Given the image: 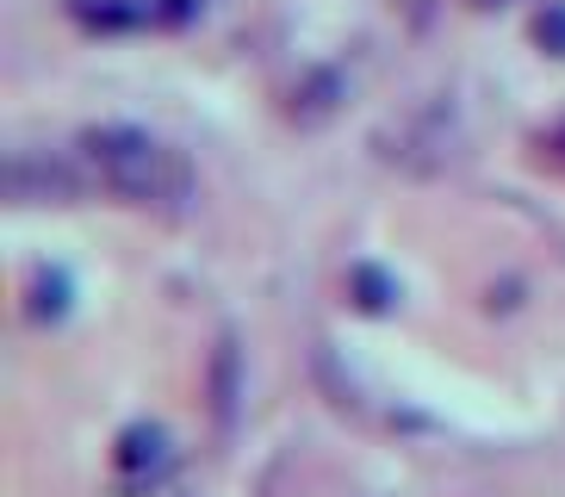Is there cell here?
Returning a JSON list of instances; mask_svg holds the SVG:
<instances>
[{
  "label": "cell",
  "instance_id": "9c48e42d",
  "mask_svg": "<svg viewBox=\"0 0 565 497\" xmlns=\"http://www.w3.org/2000/svg\"><path fill=\"white\" fill-rule=\"evenodd\" d=\"M534 38H541L553 56H565V7H547V13L534 19Z\"/></svg>",
  "mask_w": 565,
  "mask_h": 497
},
{
  "label": "cell",
  "instance_id": "30bf717a",
  "mask_svg": "<svg viewBox=\"0 0 565 497\" xmlns=\"http://www.w3.org/2000/svg\"><path fill=\"white\" fill-rule=\"evenodd\" d=\"M205 13V0H156V25H193Z\"/></svg>",
  "mask_w": 565,
  "mask_h": 497
},
{
  "label": "cell",
  "instance_id": "8fae6325",
  "mask_svg": "<svg viewBox=\"0 0 565 497\" xmlns=\"http://www.w3.org/2000/svg\"><path fill=\"white\" fill-rule=\"evenodd\" d=\"M547 149H553V156H559V162H565V125H559V131L547 137Z\"/></svg>",
  "mask_w": 565,
  "mask_h": 497
},
{
  "label": "cell",
  "instance_id": "6da1fadb",
  "mask_svg": "<svg viewBox=\"0 0 565 497\" xmlns=\"http://www.w3.org/2000/svg\"><path fill=\"white\" fill-rule=\"evenodd\" d=\"M82 156L94 181L125 205H150V212H181L193 199V168L174 144H162L143 125H94L82 131Z\"/></svg>",
  "mask_w": 565,
  "mask_h": 497
},
{
  "label": "cell",
  "instance_id": "3957f363",
  "mask_svg": "<svg viewBox=\"0 0 565 497\" xmlns=\"http://www.w3.org/2000/svg\"><path fill=\"white\" fill-rule=\"evenodd\" d=\"M7 193L25 199V205H44V199H75L82 193V175L63 162V156H44V149H13L7 162Z\"/></svg>",
  "mask_w": 565,
  "mask_h": 497
},
{
  "label": "cell",
  "instance_id": "52a82bcc",
  "mask_svg": "<svg viewBox=\"0 0 565 497\" xmlns=\"http://www.w3.org/2000/svg\"><path fill=\"white\" fill-rule=\"evenodd\" d=\"M349 298H354V311L385 317V311H398V281H392L385 267H373V262H354L349 267Z\"/></svg>",
  "mask_w": 565,
  "mask_h": 497
},
{
  "label": "cell",
  "instance_id": "8992f818",
  "mask_svg": "<svg viewBox=\"0 0 565 497\" xmlns=\"http://www.w3.org/2000/svg\"><path fill=\"white\" fill-rule=\"evenodd\" d=\"M236 398H243V355H236V336H224L217 355H212V416H217V430H231Z\"/></svg>",
  "mask_w": 565,
  "mask_h": 497
},
{
  "label": "cell",
  "instance_id": "ba28073f",
  "mask_svg": "<svg viewBox=\"0 0 565 497\" xmlns=\"http://www.w3.org/2000/svg\"><path fill=\"white\" fill-rule=\"evenodd\" d=\"M335 94H342V82H335V75H311V87H305V106H299V118H305V125H317V118H330Z\"/></svg>",
  "mask_w": 565,
  "mask_h": 497
},
{
  "label": "cell",
  "instance_id": "7a4b0ae2",
  "mask_svg": "<svg viewBox=\"0 0 565 497\" xmlns=\"http://www.w3.org/2000/svg\"><path fill=\"white\" fill-rule=\"evenodd\" d=\"M174 466H181V447L162 423H125L113 442V491L118 497H156L168 479H174Z\"/></svg>",
  "mask_w": 565,
  "mask_h": 497
},
{
  "label": "cell",
  "instance_id": "277c9868",
  "mask_svg": "<svg viewBox=\"0 0 565 497\" xmlns=\"http://www.w3.org/2000/svg\"><path fill=\"white\" fill-rule=\"evenodd\" d=\"M68 13L82 32H143L156 25V0H68Z\"/></svg>",
  "mask_w": 565,
  "mask_h": 497
},
{
  "label": "cell",
  "instance_id": "5b68a950",
  "mask_svg": "<svg viewBox=\"0 0 565 497\" xmlns=\"http://www.w3.org/2000/svg\"><path fill=\"white\" fill-rule=\"evenodd\" d=\"M68 298H75V286H68L63 267H38L32 281H25V317H32L38 330H44V324H63Z\"/></svg>",
  "mask_w": 565,
  "mask_h": 497
}]
</instances>
